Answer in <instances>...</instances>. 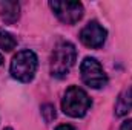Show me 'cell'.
Here are the masks:
<instances>
[{"instance_id":"1","label":"cell","mask_w":132,"mask_h":130,"mask_svg":"<svg viewBox=\"0 0 132 130\" xmlns=\"http://www.w3.org/2000/svg\"><path fill=\"white\" fill-rule=\"evenodd\" d=\"M77 49L71 41H59L51 55V73L57 78L68 75L71 67L75 64Z\"/></svg>"},{"instance_id":"2","label":"cell","mask_w":132,"mask_h":130,"mask_svg":"<svg viewBox=\"0 0 132 130\" xmlns=\"http://www.w3.org/2000/svg\"><path fill=\"white\" fill-rule=\"evenodd\" d=\"M37 67H38L37 55L29 49H23L12 57L9 72H11L12 78H15L17 81L29 83V81H32L34 75L37 72Z\"/></svg>"},{"instance_id":"3","label":"cell","mask_w":132,"mask_h":130,"mask_svg":"<svg viewBox=\"0 0 132 130\" xmlns=\"http://www.w3.org/2000/svg\"><path fill=\"white\" fill-rule=\"evenodd\" d=\"M92 101L89 95L78 86L68 87L62 99V110L72 118H81L91 109Z\"/></svg>"},{"instance_id":"4","label":"cell","mask_w":132,"mask_h":130,"mask_svg":"<svg viewBox=\"0 0 132 130\" xmlns=\"http://www.w3.org/2000/svg\"><path fill=\"white\" fill-rule=\"evenodd\" d=\"M80 73L83 83L92 89H101L108 84V75L104 73L101 64L92 57H86L81 61Z\"/></svg>"},{"instance_id":"5","label":"cell","mask_w":132,"mask_h":130,"mask_svg":"<svg viewBox=\"0 0 132 130\" xmlns=\"http://www.w3.org/2000/svg\"><path fill=\"white\" fill-rule=\"evenodd\" d=\"M49 8L65 25H75L85 14V8L80 2H49Z\"/></svg>"},{"instance_id":"6","label":"cell","mask_w":132,"mask_h":130,"mask_svg":"<svg viewBox=\"0 0 132 130\" xmlns=\"http://www.w3.org/2000/svg\"><path fill=\"white\" fill-rule=\"evenodd\" d=\"M106 37H108V31L100 25L98 22L92 20L89 22L81 31H80V41L91 48V49H98L103 46V43L106 41Z\"/></svg>"},{"instance_id":"7","label":"cell","mask_w":132,"mask_h":130,"mask_svg":"<svg viewBox=\"0 0 132 130\" xmlns=\"http://www.w3.org/2000/svg\"><path fill=\"white\" fill-rule=\"evenodd\" d=\"M0 17L5 23L14 25L20 17V5L17 2H0Z\"/></svg>"},{"instance_id":"8","label":"cell","mask_w":132,"mask_h":130,"mask_svg":"<svg viewBox=\"0 0 132 130\" xmlns=\"http://www.w3.org/2000/svg\"><path fill=\"white\" fill-rule=\"evenodd\" d=\"M132 110V87H126L120 92L115 101V115L125 116Z\"/></svg>"},{"instance_id":"9","label":"cell","mask_w":132,"mask_h":130,"mask_svg":"<svg viewBox=\"0 0 132 130\" xmlns=\"http://www.w3.org/2000/svg\"><path fill=\"white\" fill-rule=\"evenodd\" d=\"M17 46V40L5 29H0V49L11 52L14 48Z\"/></svg>"},{"instance_id":"10","label":"cell","mask_w":132,"mask_h":130,"mask_svg":"<svg viewBox=\"0 0 132 130\" xmlns=\"http://www.w3.org/2000/svg\"><path fill=\"white\" fill-rule=\"evenodd\" d=\"M55 107L52 106V104H43L42 106V116H43V119L46 121V123H51V121H54L55 119Z\"/></svg>"},{"instance_id":"11","label":"cell","mask_w":132,"mask_h":130,"mask_svg":"<svg viewBox=\"0 0 132 130\" xmlns=\"http://www.w3.org/2000/svg\"><path fill=\"white\" fill-rule=\"evenodd\" d=\"M120 130H132V118L131 119H128V121H125V123L121 124Z\"/></svg>"},{"instance_id":"12","label":"cell","mask_w":132,"mask_h":130,"mask_svg":"<svg viewBox=\"0 0 132 130\" xmlns=\"http://www.w3.org/2000/svg\"><path fill=\"white\" fill-rule=\"evenodd\" d=\"M55 130H75V129H74L71 124H62V126H59Z\"/></svg>"},{"instance_id":"13","label":"cell","mask_w":132,"mask_h":130,"mask_svg":"<svg viewBox=\"0 0 132 130\" xmlns=\"http://www.w3.org/2000/svg\"><path fill=\"white\" fill-rule=\"evenodd\" d=\"M3 63V57H2V54H0V64Z\"/></svg>"},{"instance_id":"14","label":"cell","mask_w":132,"mask_h":130,"mask_svg":"<svg viewBox=\"0 0 132 130\" xmlns=\"http://www.w3.org/2000/svg\"><path fill=\"white\" fill-rule=\"evenodd\" d=\"M3 130H12V129L11 127H6V129H3Z\"/></svg>"}]
</instances>
